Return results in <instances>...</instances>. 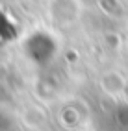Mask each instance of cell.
Segmentation results:
<instances>
[{"instance_id": "cell-1", "label": "cell", "mask_w": 128, "mask_h": 131, "mask_svg": "<svg viewBox=\"0 0 128 131\" xmlns=\"http://www.w3.org/2000/svg\"><path fill=\"white\" fill-rule=\"evenodd\" d=\"M24 52L32 61L39 65H47L58 56V39L50 31L37 30L30 33L28 39L24 41Z\"/></svg>"}, {"instance_id": "cell-2", "label": "cell", "mask_w": 128, "mask_h": 131, "mask_svg": "<svg viewBox=\"0 0 128 131\" xmlns=\"http://www.w3.org/2000/svg\"><path fill=\"white\" fill-rule=\"evenodd\" d=\"M82 15V2L80 0H50L48 2V17L56 26H72L78 22Z\"/></svg>"}]
</instances>
